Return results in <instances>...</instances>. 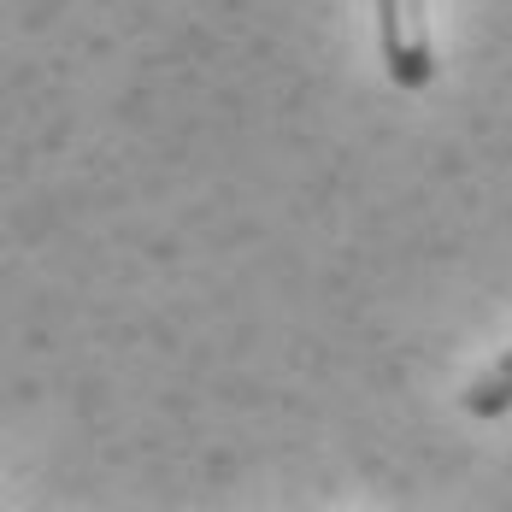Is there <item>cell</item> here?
I'll use <instances>...</instances> for the list:
<instances>
[{"mask_svg": "<svg viewBox=\"0 0 512 512\" xmlns=\"http://www.w3.org/2000/svg\"><path fill=\"white\" fill-rule=\"evenodd\" d=\"M377 36H383L389 83H395V89H430V77H436V48H430L424 0H377Z\"/></svg>", "mask_w": 512, "mask_h": 512, "instance_id": "1", "label": "cell"}, {"mask_svg": "<svg viewBox=\"0 0 512 512\" xmlns=\"http://www.w3.org/2000/svg\"><path fill=\"white\" fill-rule=\"evenodd\" d=\"M465 412H471V418H507L512 412V354L465 389Z\"/></svg>", "mask_w": 512, "mask_h": 512, "instance_id": "2", "label": "cell"}]
</instances>
